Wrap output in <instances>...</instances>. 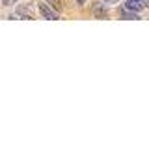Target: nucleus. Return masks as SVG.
Here are the masks:
<instances>
[{
	"mask_svg": "<svg viewBox=\"0 0 149 160\" xmlns=\"http://www.w3.org/2000/svg\"><path fill=\"white\" fill-rule=\"evenodd\" d=\"M39 11H41V15H43L45 19H49V21H56V19H58V15H56L47 4H39Z\"/></svg>",
	"mask_w": 149,
	"mask_h": 160,
	"instance_id": "obj_1",
	"label": "nucleus"
},
{
	"mask_svg": "<svg viewBox=\"0 0 149 160\" xmlns=\"http://www.w3.org/2000/svg\"><path fill=\"white\" fill-rule=\"evenodd\" d=\"M142 8H144L142 0H127L125 4V9H131V11H140Z\"/></svg>",
	"mask_w": 149,
	"mask_h": 160,
	"instance_id": "obj_2",
	"label": "nucleus"
},
{
	"mask_svg": "<svg viewBox=\"0 0 149 160\" xmlns=\"http://www.w3.org/2000/svg\"><path fill=\"white\" fill-rule=\"evenodd\" d=\"M123 17L125 19H138L136 13H131V9H123Z\"/></svg>",
	"mask_w": 149,
	"mask_h": 160,
	"instance_id": "obj_3",
	"label": "nucleus"
},
{
	"mask_svg": "<svg viewBox=\"0 0 149 160\" xmlns=\"http://www.w3.org/2000/svg\"><path fill=\"white\" fill-rule=\"evenodd\" d=\"M49 2H50L56 9H62V2H60V0H49Z\"/></svg>",
	"mask_w": 149,
	"mask_h": 160,
	"instance_id": "obj_4",
	"label": "nucleus"
},
{
	"mask_svg": "<svg viewBox=\"0 0 149 160\" xmlns=\"http://www.w3.org/2000/svg\"><path fill=\"white\" fill-rule=\"evenodd\" d=\"M2 2H4V4H15L17 0H2Z\"/></svg>",
	"mask_w": 149,
	"mask_h": 160,
	"instance_id": "obj_5",
	"label": "nucleus"
},
{
	"mask_svg": "<svg viewBox=\"0 0 149 160\" xmlns=\"http://www.w3.org/2000/svg\"><path fill=\"white\" fill-rule=\"evenodd\" d=\"M78 2H80V4H82V2H84V0H78Z\"/></svg>",
	"mask_w": 149,
	"mask_h": 160,
	"instance_id": "obj_6",
	"label": "nucleus"
},
{
	"mask_svg": "<svg viewBox=\"0 0 149 160\" xmlns=\"http://www.w3.org/2000/svg\"><path fill=\"white\" fill-rule=\"evenodd\" d=\"M106 2H112V0H106Z\"/></svg>",
	"mask_w": 149,
	"mask_h": 160,
	"instance_id": "obj_7",
	"label": "nucleus"
}]
</instances>
